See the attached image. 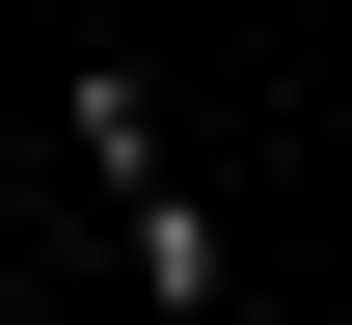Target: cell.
Here are the masks:
<instances>
[{"label":"cell","instance_id":"1","mask_svg":"<svg viewBox=\"0 0 352 325\" xmlns=\"http://www.w3.org/2000/svg\"><path fill=\"white\" fill-rule=\"evenodd\" d=\"M54 109H82V163L135 190V298H163V325H244V298H217V190L163 163V82H135V54H82Z\"/></svg>","mask_w":352,"mask_h":325}]
</instances>
